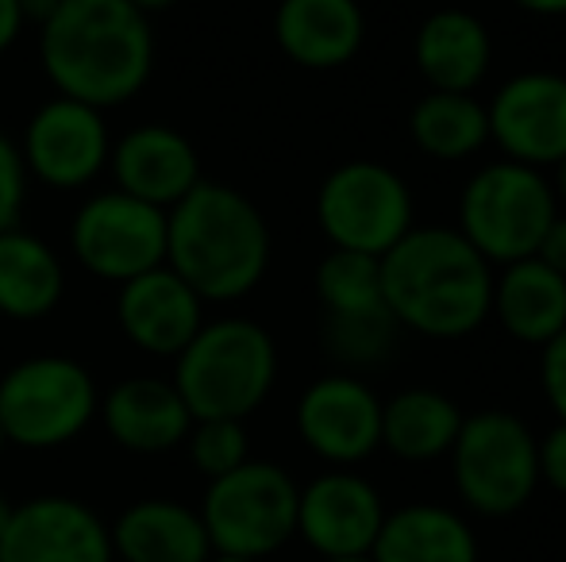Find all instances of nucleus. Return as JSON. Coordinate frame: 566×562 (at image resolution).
I'll return each mask as SVG.
<instances>
[{
  "label": "nucleus",
  "mask_w": 566,
  "mask_h": 562,
  "mask_svg": "<svg viewBox=\"0 0 566 562\" xmlns=\"http://www.w3.org/2000/svg\"><path fill=\"white\" fill-rule=\"evenodd\" d=\"M39 59L59 97L116 108L139 97L155 70V31L127 0H62L39 28Z\"/></svg>",
  "instance_id": "1"
},
{
  "label": "nucleus",
  "mask_w": 566,
  "mask_h": 562,
  "mask_svg": "<svg viewBox=\"0 0 566 562\" xmlns=\"http://www.w3.org/2000/svg\"><path fill=\"white\" fill-rule=\"evenodd\" d=\"M381 297L397 328L467 339L490 320L493 266L454 227H412L381 255Z\"/></svg>",
  "instance_id": "2"
},
{
  "label": "nucleus",
  "mask_w": 566,
  "mask_h": 562,
  "mask_svg": "<svg viewBox=\"0 0 566 562\" xmlns=\"http://www.w3.org/2000/svg\"><path fill=\"white\" fill-rule=\"evenodd\" d=\"M166 266L205 305L243 300L270 271L266 216L224 181H197L166 212Z\"/></svg>",
  "instance_id": "3"
},
{
  "label": "nucleus",
  "mask_w": 566,
  "mask_h": 562,
  "mask_svg": "<svg viewBox=\"0 0 566 562\" xmlns=\"http://www.w3.org/2000/svg\"><path fill=\"white\" fill-rule=\"evenodd\" d=\"M170 382L193 421H247L266 405L277 382L274 336L247 316L201 324L174 359Z\"/></svg>",
  "instance_id": "4"
},
{
  "label": "nucleus",
  "mask_w": 566,
  "mask_h": 562,
  "mask_svg": "<svg viewBox=\"0 0 566 562\" xmlns=\"http://www.w3.org/2000/svg\"><path fill=\"white\" fill-rule=\"evenodd\" d=\"M555 216L559 201L544 170L497 158L462 185L454 232L490 266H509L536 255Z\"/></svg>",
  "instance_id": "5"
},
{
  "label": "nucleus",
  "mask_w": 566,
  "mask_h": 562,
  "mask_svg": "<svg viewBox=\"0 0 566 562\" xmlns=\"http://www.w3.org/2000/svg\"><path fill=\"white\" fill-rule=\"evenodd\" d=\"M297 494L293 474L266 458H247L224 478H212L201 501V524L212 555L262 562L297 536Z\"/></svg>",
  "instance_id": "6"
},
{
  "label": "nucleus",
  "mask_w": 566,
  "mask_h": 562,
  "mask_svg": "<svg viewBox=\"0 0 566 562\" xmlns=\"http://www.w3.org/2000/svg\"><path fill=\"white\" fill-rule=\"evenodd\" d=\"M101 409L90 367L66 354H31L0 378V427L12 447L54 450L74 443Z\"/></svg>",
  "instance_id": "7"
},
{
  "label": "nucleus",
  "mask_w": 566,
  "mask_h": 562,
  "mask_svg": "<svg viewBox=\"0 0 566 562\" xmlns=\"http://www.w3.org/2000/svg\"><path fill=\"white\" fill-rule=\"evenodd\" d=\"M462 505L478 517H513L539 489V439L521 416L485 409L467 416L451 447Z\"/></svg>",
  "instance_id": "8"
},
{
  "label": "nucleus",
  "mask_w": 566,
  "mask_h": 562,
  "mask_svg": "<svg viewBox=\"0 0 566 562\" xmlns=\"http://www.w3.org/2000/svg\"><path fill=\"white\" fill-rule=\"evenodd\" d=\"M316 224L339 251L389 255L412 232V189L397 170L374 158L343 162L321 181Z\"/></svg>",
  "instance_id": "9"
},
{
  "label": "nucleus",
  "mask_w": 566,
  "mask_h": 562,
  "mask_svg": "<svg viewBox=\"0 0 566 562\" xmlns=\"http://www.w3.org/2000/svg\"><path fill=\"white\" fill-rule=\"evenodd\" d=\"M70 251L85 274L124 285L166 263V212L119 189L93 193L70 220Z\"/></svg>",
  "instance_id": "10"
},
{
  "label": "nucleus",
  "mask_w": 566,
  "mask_h": 562,
  "mask_svg": "<svg viewBox=\"0 0 566 562\" xmlns=\"http://www.w3.org/2000/svg\"><path fill=\"white\" fill-rule=\"evenodd\" d=\"M20 155L28 178H35L46 189L70 193V189L93 185L113 155L105 113L70 97L46 100L23 128Z\"/></svg>",
  "instance_id": "11"
},
{
  "label": "nucleus",
  "mask_w": 566,
  "mask_h": 562,
  "mask_svg": "<svg viewBox=\"0 0 566 562\" xmlns=\"http://www.w3.org/2000/svg\"><path fill=\"white\" fill-rule=\"evenodd\" d=\"M297 435L332 470H350L381 447V397L350 370L324 374L297 397Z\"/></svg>",
  "instance_id": "12"
},
{
  "label": "nucleus",
  "mask_w": 566,
  "mask_h": 562,
  "mask_svg": "<svg viewBox=\"0 0 566 562\" xmlns=\"http://www.w3.org/2000/svg\"><path fill=\"white\" fill-rule=\"evenodd\" d=\"M490 142L509 162L547 170L566 158V77L552 70H524L509 77L485 105Z\"/></svg>",
  "instance_id": "13"
},
{
  "label": "nucleus",
  "mask_w": 566,
  "mask_h": 562,
  "mask_svg": "<svg viewBox=\"0 0 566 562\" xmlns=\"http://www.w3.org/2000/svg\"><path fill=\"white\" fill-rule=\"evenodd\" d=\"M0 562H116L113 532L93 505L66 494H43L15 505Z\"/></svg>",
  "instance_id": "14"
},
{
  "label": "nucleus",
  "mask_w": 566,
  "mask_h": 562,
  "mask_svg": "<svg viewBox=\"0 0 566 562\" xmlns=\"http://www.w3.org/2000/svg\"><path fill=\"white\" fill-rule=\"evenodd\" d=\"M386 501L355 470H328L301 486L297 494V536L321 559L370 555L381 524Z\"/></svg>",
  "instance_id": "15"
},
{
  "label": "nucleus",
  "mask_w": 566,
  "mask_h": 562,
  "mask_svg": "<svg viewBox=\"0 0 566 562\" xmlns=\"http://www.w3.org/2000/svg\"><path fill=\"white\" fill-rule=\"evenodd\" d=\"M116 324L127 343L139 347L143 354L178 359L189 339L201 331L205 300L163 263L119 285Z\"/></svg>",
  "instance_id": "16"
},
{
  "label": "nucleus",
  "mask_w": 566,
  "mask_h": 562,
  "mask_svg": "<svg viewBox=\"0 0 566 562\" xmlns=\"http://www.w3.org/2000/svg\"><path fill=\"white\" fill-rule=\"evenodd\" d=\"M108 170L119 193L135 197L143 204L170 212L201 178V158L197 147L166 124H143L113 142Z\"/></svg>",
  "instance_id": "17"
},
{
  "label": "nucleus",
  "mask_w": 566,
  "mask_h": 562,
  "mask_svg": "<svg viewBox=\"0 0 566 562\" xmlns=\"http://www.w3.org/2000/svg\"><path fill=\"white\" fill-rule=\"evenodd\" d=\"M108 439L132 455H166L181 447L193 427L181 393L166 378H124L101 397L97 409Z\"/></svg>",
  "instance_id": "18"
},
{
  "label": "nucleus",
  "mask_w": 566,
  "mask_h": 562,
  "mask_svg": "<svg viewBox=\"0 0 566 562\" xmlns=\"http://www.w3.org/2000/svg\"><path fill=\"white\" fill-rule=\"evenodd\" d=\"M274 39L301 70H339L366 43V15L358 0H282Z\"/></svg>",
  "instance_id": "19"
},
{
  "label": "nucleus",
  "mask_w": 566,
  "mask_h": 562,
  "mask_svg": "<svg viewBox=\"0 0 566 562\" xmlns=\"http://www.w3.org/2000/svg\"><path fill=\"white\" fill-rule=\"evenodd\" d=\"M412 62L428 89L474 93L493 66L490 28L467 8H440L420 23L412 39Z\"/></svg>",
  "instance_id": "20"
},
{
  "label": "nucleus",
  "mask_w": 566,
  "mask_h": 562,
  "mask_svg": "<svg viewBox=\"0 0 566 562\" xmlns=\"http://www.w3.org/2000/svg\"><path fill=\"white\" fill-rule=\"evenodd\" d=\"M113 555L119 562H209L212 543L201 512L174 497H147L116 517Z\"/></svg>",
  "instance_id": "21"
},
{
  "label": "nucleus",
  "mask_w": 566,
  "mask_h": 562,
  "mask_svg": "<svg viewBox=\"0 0 566 562\" xmlns=\"http://www.w3.org/2000/svg\"><path fill=\"white\" fill-rule=\"evenodd\" d=\"M490 316L524 347H547L566 328V278L536 255L493 274Z\"/></svg>",
  "instance_id": "22"
},
{
  "label": "nucleus",
  "mask_w": 566,
  "mask_h": 562,
  "mask_svg": "<svg viewBox=\"0 0 566 562\" xmlns=\"http://www.w3.org/2000/svg\"><path fill=\"white\" fill-rule=\"evenodd\" d=\"M374 562H478V536L462 512L448 505L417 501L386 512Z\"/></svg>",
  "instance_id": "23"
},
{
  "label": "nucleus",
  "mask_w": 566,
  "mask_h": 562,
  "mask_svg": "<svg viewBox=\"0 0 566 562\" xmlns=\"http://www.w3.org/2000/svg\"><path fill=\"white\" fill-rule=\"evenodd\" d=\"M66 271L43 235L23 227L0 232V316L8 320H43L62 305Z\"/></svg>",
  "instance_id": "24"
},
{
  "label": "nucleus",
  "mask_w": 566,
  "mask_h": 562,
  "mask_svg": "<svg viewBox=\"0 0 566 562\" xmlns=\"http://www.w3.org/2000/svg\"><path fill=\"white\" fill-rule=\"evenodd\" d=\"M462 421L467 413L448 393L412 385L381 401V447L401 463H436L451 455Z\"/></svg>",
  "instance_id": "25"
},
{
  "label": "nucleus",
  "mask_w": 566,
  "mask_h": 562,
  "mask_svg": "<svg viewBox=\"0 0 566 562\" xmlns=\"http://www.w3.org/2000/svg\"><path fill=\"white\" fill-rule=\"evenodd\" d=\"M409 136L436 162H462L490 142V116L474 93L428 89L409 113Z\"/></svg>",
  "instance_id": "26"
},
{
  "label": "nucleus",
  "mask_w": 566,
  "mask_h": 562,
  "mask_svg": "<svg viewBox=\"0 0 566 562\" xmlns=\"http://www.w3.org/2000/svg\"><path fill=\"white\" fill-rule=\"evenodd\" d=\"M316 297L324 305V316L389 312L381 297V258L332 247L316 266Z\"/></svg>",
  "instance_id": "27"
},
{
  "label": "nucleus",
  "mask_w": 566,
  "mask_h": 562,
  "mask_svg": "<svg viewBox=\"0 0 566 562\" xmlns=\"http://www.w3.org/2000/svg\"><path fill=\"white\" fill-rule=\"evenodd\" d=\"M397 324L389 312L374 316H324V351L350 370L378 367L397 343Z\"/></svg>",
  "instance_id": "28"
},
{
  "label": "nucleus",
  "mask_w": 566,
  "mask_h": 562,
  "mask_svg": "<svg viewBox=\"0 0 566 562\" xmlns=\"http://www.w3.org/2000/svg\"><path fill=\"white\" fill-rule=\"evenodd\" d=\"M186 447L193 466L205 478H224L235 466L251 458V439H247L243 421H193L186 435Z\"/></svg>",
  "instance_id": "29"
},
{
  "label": "nucleus",
  "mask_w": 566,
  "mask_h": 562,
  "mask_svg": "<svg viewBox=\"0 0 566 562\" xmlns=\"http://www.w3.org/2000/svg\"><path fill=\"white\" fill-rule=\"evenodd\" d=\"M28 166H23L20 142L0 131V232L20 227L23 204H28Z\"/></svg>",
  "instance_id": "30"
},
{
  "label": "nucleus",
  "mask_w": 566,
  "mask_h": 562,
  "mask_svg": "<svg viewBox=\"0 0 566 562\" xmlns=\"http://www.w3.org/2000/svg\"><path fill=\"white\" fill-rule=\"evenodd\" d=\"M539 351H544V359H539V385H544L547 405L566 424V328L547 347H539Z\"/></svg>",
  "instance_id": "31"
},
{
  "label": "nucleus",
  "mask_w": 566,
  "mask_h": 562,
  "mask_svg": "<svg viewBox=\"0 0 566 562\" xmlns=\"http://www.w3.org/2000/svg\"><path fill=\"white\" fill-rule=\"evenodd\" d=\"M539 481L566 497V424L559 421L539 439Z\"/></svg>",
  "instance_id": "32"
},
{
  "label": "nucleus",
  "mask_w": 566,
  "mask_h": 562,
  "mask_svg": "<svg viewBox=\"0 0 566 562\" xmlns=\"http://www.w3.org/2000/svg\"><path fill=\"white\" fill-rule=\"evenodd\" d=\"M536 258L566 278V216H563V212L552 220V227L544 232V240H539V247H536Z\"/></svg>",
  "instance_id": "33"
},
{
  "label": "nucleus",
  "mask_w": 566,
  "mask_h": 562,
  "mask_svg": "<svg viewBox=\"0 0 566 562\" xmlns=\"http://www.w3.org/2000/svg\"><path fill=\"white\" fill-rule=\"evenodd\" d=\"M23 31V15H20V0H0V54L12 51V43Z\"/></svg>",
  "instance_id": "34"
},
{
  "label": "nucleus",
  "mask_w": 566,
  "mask_h": 562,
  "mask_svg": "<svg viewBox=\"0 0 566 562\" xmlns=\"http://www.w3.org/2000/svg\"><path fill=\"white\" fill-rule=\"evenodd\" d=\"M62 0H20V15H23V28L35 23V28H46L51 15L59 12Z\"/></svg>",
  "instance_id": "35"
},
{
  "label": "nucleus",
  "mask_w": 566,
  "mask_h": 562,
  "mask_svg": "<svg viewBox=\"0 0 566 562\" xmlns=\"http://www.w3.org/2000/svg\"><path fill=\"white\" fill-rule=\"evenodd\" d=\"M513 4L532 15H566V0H513Z\"/></svg>",
  "instance_id": "36"
},
{
  "label": "nucleus",
  "mask_w": 566,
  "mask_h": 562,
  "mask_svg": "<svg viewBox=\"0 0 566 562\" xmlns=\"http://www.w3.org/2000/svg\"><path fill=\"white\" fill-rule=\"evenodd\" d=\"M552 170H555V178H552L555 201H559V204H566V158H563V162H555Z\"/></svg>",
  "instance_id": "37"
},
{
  "label": "nucleus",
  "mask_w": 566,
  "mask_h": 562,
  "mask_svg": "<svg viewBox=\"0 0 566 562\" xmlns=\"http://www.w3.org/2000/svg\"><path fill=\"white\" fill-rule=\"evenodd\" d=\"M132 8H139L143 15H150V12H166V8H174L178 0H127Z\"/></svg>",
  "instance_id": "38"
},
{
  "label": "nucleus",
  "mask_w": 566,
  "mask_h": 562,
  "mask_svg": "<svg viewBox=\"0 0 566 562\" xmlns=\"http://www.w3.org/2000/svg\"><path fill=\"white\" fill-rule=\"evenodd\" d=\"M12 509H15V505H12V501H8V497H4V494H0V536H4L8 520H12Z\"/></svg>",
  "instance_id": "39"
},
{
  "label": "nucleus",
  "mask_w": 566,
  "mask_h": 562,
  "mask_svg": "<svg viewBox=\"0 0 566 562\" xmlns=\"http://www.w3.org/2000/svg\"><path fill=\"white\" fill-rule=\"evenodd\" d=\"M324 562H374L370 555H347V559H324Z\"/></svg>",
  "instance_id": "40"
},
{
  "label": "nucleus",
  "mask_w": 566,
  "mask_h": 562,
  "mask_svg": "<svg viewBox=\"0 0 566 562\" xmlns=\"http://www.w3.org/2000/svg\"><path fill=\"white\" fill-rule=\"evenodd\" d=\"M209 562H251V559H235V555H212Z\"/></svg>",
  "instance_id": "41"
},
{
  "label": "nucleus",
  "mask_w": 566,
  "mask_h": 562,
  "mask_svg": "<svg viewBox=\"0 0 566 562\" xmlns=\"http://www.w3.org/2000/svg\"><path fill=\"white\" fill-rule=\"evenodd\" d=\"M8 447V439H4V427H0V450H4Z\"/></svg>",
  "instance_id": "42"
}]
</instances>
